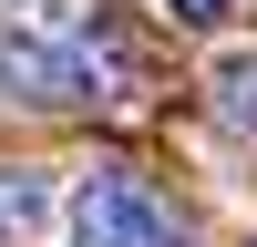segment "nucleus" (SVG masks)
Segmentation results:
<instances>
[{
	"label": "nucleus",
	"mask_w": 257,
	"mask_h": 247,
	"mask_svg": "<svg viewBox=\"0 0 257 247\" xmlns=\"http://www.w3.org/2000/svg\"><path fill=\"white\" fill-rule=\"evenodd\" d=\"M52 226V175L41 165H0V247H31Z\"/></svg>",
	"instance_id": "obj_4"
},
{
	"label": "nucleus",
	"mask_w": 257,
	"mask_h": 247,
	"mask_svg": "<svg viewBox=\"0 0 257 247\" xmlns=\"http://www.w3.org/2000/svg\"><path fill=\"white\" fill-rule=\"evenodd\" d=\"M123 41L103 21H82L72 0H11L0 11V103H123Z\"/></svg>",
	"instance_id": "obj_1"
},
{
	"label": "nucleus",
	"mask_w": 257,
	"mask_h": 247,
	"mask_svg": "<svg viewBox=\"0 0 257 247\" xmlns=\"http://www.w3.org/2000/svg\"><path fill=\"white\" fill-rule=\"evenodd\" d=\"M155 11H165V21H175V31H216V21H226V11H237V0H155Z\"/></svg>",
	"instance_id": "obj_5"
},
{
	"label": "nucleus",
	"mask_w": 257,
	"mask_h": 247,
	"mask_svg": "<svg viewBox=\"0 0 257 247\" xmlns=\"http://www.w3.org/2000/svg\"><path fill=\"white\" fill-rule=\"evenodd\" d=\"M72 247H185V216L134 165H82V185H72Z\"/></svg>",
	"instance_id": "obj_2"
},
{
	"label": "nucleus",
	"mask_w": 257,
	"mask_h": 247,
	"mask_svg": "<svg viewBox=\"0 0 257 247\" xmlns=\"http://www.w3.org/2000/svg\"><path fill=\"white\" fill-rule=\"evenodd\" d=\"M206 103H216L226 134H247V144H257V41H226V52L206 62Z\"/></svg>",
	"instance_id": "obj_3"
}]
</instances>
